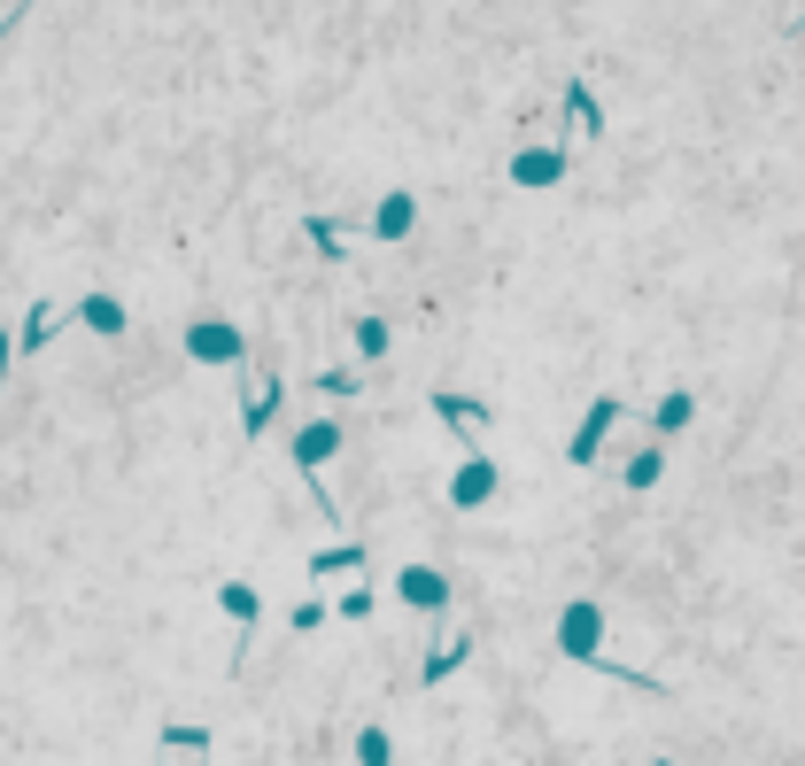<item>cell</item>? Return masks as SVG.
I'll return each instance as SVG.
<instances>
[{
  "label": "cell",
  "mask_w": 805,
  "mask_h": 766,
  "mask_svg": "<svg viewBox=\"0 0 805 766\" xmlns=\"http://www.w3.org/2000/svg\"><path fill=\"white\" fill-rule=\"evenodd\" d=\"M240 348H248V341H240V325H225V317H194V325H186V356H194V364H240Z\"/></svg>",
  "instance_id": "obj_1"
},
{
  "label": "cell",
  "mask_w": 805,
  "mask_h": 766,
  "mask_svg": "<svg viewBox=\"0 0 805 766\" xmlns=\"http://www.w3.org/2000/svg\"><path fill=\"white\" fill-rule=\"evenodd\" d=\"M156 744H163V752H194V759H202V752H217V736H209V728H186V720H163Z\"/></svg>",
  "instance_id": "obj_16"
},
{
  "label": "cell",
  "mask_w": 805,
  "mask_h": 766,
  "mask_svg": "<svg viewBox=\"0 0 805 766\" xmlns=\"http://www.w3.org/2000/svg\"><path fill=\"white\" fill-rule=\"evenodd\" d=\"M488 495H495V464L465 458V464H458V480H450V503H458V511H481Z\"/></svg>",
  "instance_id": "obj_9"
},
{
  "label": "cell",
  "mask_w": 805,
  "mask_h": 766,
  "mask_svg": "<svg viewBox=\"0 0 805 766\" xmlns=\"http://www.w3.org/2000/svg\"><path fill=\"white\" fill-rule=\"evenodd\" d=\"M689 411H697L689 395H666V403L650 411V434H681V426H689Z\"/></svg>",
  "instance_id": "obj_19"
},
{
  "label": "cell",
  "mask_w": 805,
  "mask_h": 766,
  "mask_svg": "<svg viewBox=\"0 0 805 766\" xmlns=\"http://www.w3.org/2000/svg\"><path fill=\"white\" fill-rule=\"evenodd\" d=\"M356 348H364V356H387V325H380V317H356Z\"/></svg>",
  "instance_id": "obj_22"
},
{
  "label": "cell",
  "mask_w": 805,
  "mask_h": 766,
  "mask_svg": "<svg viewBox=\"0 0 805 766\" xmlns=\"http://www.w3.org/2000/svg\"><path fill=\"white\" fill-rule=\"evenodd\" d=\"M566 117H573V132H589V140L605 132V101L589 94V78H566Z\"/></svg>",
  "instance_id": "obj_11"
},
{
  "label": "cell",
  "mask_w": 805,
  "mask_h": 766,
  "mask_svg": "<svg viewBox=\"0 0 805 766\" xmlns=\"http://www.w3.org/2000/svg\"><path fill=\"white\" fill-rule=\"evenodd\" d=\"M8 348H16V341H8V325H0V380H8Z\"/></svg>",
  "instance_id": "obj_25"
},
{
  "label": "cell",
  "mask_w": 805,
  "mask_h": 766,
  "mask_svg": "<svg viewBox=\"0 0 805 766\" xmlns=\"http://www.w3.org/2000/svg\"><path fill=\"white\" fill-rule=\"evenodd\" d=\"M217 605H225V619H233V627H240V642H248V627H256V612H264V605H256V589H248V581H225V589H217Z\"/></svg>",
  "instance_id": "obj_14"
},
{
  "label": "cell",
  "mask_w": 805,
  "mask_h": 766,
  "mask_svg": "<svg viewBox=\"0 0 805 766\" xmlns=\"http://www.w3.org/2000/svg\"><path fill=\"white\" fill-rule=\"evenodd\" d=\"M465 658H473V635H465V627H450V635H442V642L426 650V666H419V681L434 689V681H450V674H458Z\"/></svg>",
  "instance_id": "obj_8"
},
{
  "label": "cell",
  "mask_w": 805,
  "mask_h": 766,
  "mask_svg": "<svg viewBox=\"0 0 805 766\" xmlns=\"http://www.w3.org/2000/svg\"><path fill=\"white\" fill-rule=\"evenodd\" d=\"M612 426H620V395H597V403H589V419H581V434H573V450H566V458H573V464H597V450H605V434H612Z\"/></svg>",
  "instance_id": "obj_4"
},
{
  "label": "cell",
  "mask_w": 805,
  "mask_h": 766,
  "mask_svg": "<svg viewBox=\"0 0 805 766\" xmlns=\"http://www.w3.org/2000/svg\"><path fill=\"white\" fill-rule=\"evenodd\" d=\"M325 619H333V612H325V605H295V627H303V635H318Z\"/></svg>",
  "instance_id": "obj_24"
},
{
  "label": "cell",
  "mask_w": 805,
  "mask_h": 766,
  "mask_svg": "<svg viewBox=\"0 0 805 766\" xmlns=\"http://www.w3.org/2000/svg\"><path fill=\"white\" fill-rule=\"evenodd\" d=\"M597 635H605V612L581 597V605H566V619H558V650L573 658V666H597Z\"/></svg>",
  "instance_id": "obj_2"
},
{
  "label": "cell",
  "mask_w": 805,
  "mask_h": 766,
  "mask_svg": "<svg viewBox=\"0 0 805 766\" xmlns=\"http://www.w3.org/2000/svg\"><path fill=\"white\" fill-rule=\"evenodd\" d=\"M279 395H287V380H279V372H256V380H248V395H240V442H256V434L272 426Z\"/></svg>",
  "instance_id": "obj_3"
},
{
  "label": "cell",
  "mask_w": 805,
  "mask_h": 766,
  "mask_svg": "<svg viewBox=\"0 0 805 766\" xmlns=\"http://www.w3.org/2000/svg\"><path fill=\"white\" fill-rule=\"evenodd\" d=\"M666 472V450H644V458H628V488H650Z\"/></svg>",
  "instance_id": "obj_21"
},
{
  "label": "cell",
  "mask_w": 805,
  "mask_h": 766,
  "mask_svg": "<svg viewBox=\"0 0 805 766\" xmlns=\"http://www.w3.org/2000/svg\"><path fill=\"white\" fill-rule=\"evenodd\" d=\"M434 419H442V426H458V434L473 442V434H481V426L495 419V411H488L481 395H458V387H442V395H434Z\"/></svg>",
  "instance_id": "obj_5"
},
{
  "label": "cell",
  "mask_w": 805,
  "mask_h": 766,
  "mask_svg": "<svg viewBox=\"0 0 805 766\" xmlns=\"http://www.w3.org/2000/svg\"><path fill=\"white\" fill-rule=\"evenodd\" d=\"M558 178H566V155H558V148L511 155V186H558Z\"/></svg>",
  "instance_id": "obj_10"
},
{
  "label": "cell",
  "mask_w": 805,
  "mask_h": 766,
  "mask_svg": "<svg viewBox=\"0 0 805 766\" xmlns=\"http://www.w3.org/2000/svg\"><path fill=\"white\" fill-rule=\"evenodd\" d=\"M70 317H78L86 333H109V341L125 333V303H117V295H86V303L70 310Z\"/></svg>",
  "instance_id": "obj_13"
},
{
  "label": "cell",
  "mask_w": 805,
  "mask_h": 766,
  "mask_svg": "<svg viewBox=\"0 0 805 766\" xmlns=\"http://www.w3.org/2000/svg\"><path fill=\"white\" fill-rule=\"evenodd\" d=\"M303 233H311V248H318V256H348V233H341L333 217H303Z\"/></svg>",
  "instance_id": "obj_18"
},
{
  "label": "cell",
  "mask_w": 805,
  "mask_h": 766,
  "mask_svg": "<svg viewBox=\"0 0 805 766\" xmlns=\"http://www.w3.org/2000/svg\"><path fill=\"white\" fill-rule=\"evenodd\" d=\"M356 759H364V766H387V759H395L387 728H364V736H356Z\"/></svg>",
  "instance_id": "obj_20"
},
{
  "label": "cell",
  "mask_w": 805,
  "mask_h": 766,
  "mask_svg": "<svg viewBox=\"0 0 805 766\" xmlns=\"http://www.w3.org/2000/svg\"><path fill=\"white\" fill-rule=\"evenodd\" d=\"M341 619H372V589H348V597H341Z\"/></svg>",
  "instance_id": "obj_23"
},
{
  "label": "cell",
  "mask_w": 805,
  "mask_h": 766,
  "mask_svg": "<svg viewBox=\"0 0 805 766\" xmlns=\"http://www.w3.org/2000/svg\"><path fill=\"white\" fill-rule=\"evenodd\" d=\"M55 333H62V310H55V303H39L31 317H23V333H16V348H31V356H39V348H47Z\"/></svg>",
  "instance_id": "obj_15"
},
{
  "label": "cell",
  "mask_w": 805,
  "mask_h": 766,
  "mask_svg": "<svg viewBox=\"0 0 805 766\" xmlns=\"http://www.w3.org/2000/svg\"><path fill=\"white\" fill-rule=\"evenodd\" d=\"M411 225H419V202H411V186H387V194H380V209H372V233H380V240H403Z\"/></svg>",
  "instance_id": "obj_6"
},
{
  "label": "cell",
  "mask_w": 805,
  "mask_h": 766,
  "mask_svg": "<svg viewBox=\"0 0 805 766\" xmlns=\"http://www.w3.org/2000/svg\"><path fill=\"white\" fill-rule=\"evenodd\" d=\"M333 450H341V426H333V419H318V426H303V434H295V464H303V472H318Z\"/></svg>",
  "instance_id": "obj_12"
},
{
  "label": "cell",
  "mask_w": 805,
  "mask_h": 766,
  "mask_svg": "<svg viewBox=\"0 0 805 766\" xmlns=\"http://www.w3.org/2000/svg\"><path fill=\"white\" fill-rule=\"evenodd\" d=\"M356 566H364V542H325L311 558V573H356Z\"/></svg>",
  "instance_id": "obj_17"
},
{
  "label": "cell",
  "mask_w": 805,
  "mask_h": 766,
  "mask_svg": "<svg viewBox=\"0 0 805 766\" xmlns=\"http://www.w3.org/2000/svg\"><path fill=\"white\" fill-rule=\"evenodd\" d=\"M395 597H403V605H419V612H442V605H450V581H442L434 566H403Z\"/></svg>",
  "instance_id": "obj_7"
}]
</instances>
